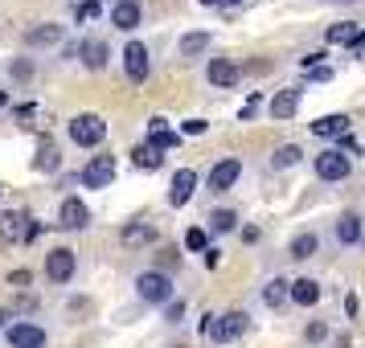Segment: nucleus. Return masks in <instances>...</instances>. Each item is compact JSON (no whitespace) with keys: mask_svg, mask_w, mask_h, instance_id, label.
<instances>
[{"mask_svg":"<svg viewBox=\"0 0 365 348\" xmlns=\"http://www.w3.org/2000/svg\"><path fill=\"white\" fill-rule=\"evenodd\" d=\"M247 328H250L247 312H226V315H205L201 336H210V340H238Z\"/></svg>","mask_w":365,"mask_h":348,"instance_id":"nucleus-1","label":"nucleus"},{"mask_svg":"<svg viewBox=\"0 0 365 348\" xmlns=\"http://www.w3.org/2000/svg\"><path fill=\"white\" fill-rule=\"evenodd\" d=\"M103 135H107V119L103 115H74L70 119V139L78 148H99Z\"/></svg>","mask_w":365,"mask_h":348,"instance_id":"nucleus-2","label":"nucleus"},{"mask_svg":"<svg viewBox=\"0 0 365 348\" xmlns=\"http://www.w3.org/2000/svg\"><path fill=\"white\" fill-rule=\"evenodd\" d=\"M135 295L144 299V303H173V279H168L165 270H144L135 279Z\"/></svg>","mask_w":365,"mask_h":348,"instance_id":"nucleus-3","label":"nucleus"},{"mask_svg":"<svg viewBox=\"0 0 365 348\" xmlns=\"http://www.w3.org/2000/svg\"><path fill=\"white\" fill-rule=\"evenodd\" d=\"M0 233H4L9 242H34L37 233H41V226H37L29 213L13 209V213H0Z\"/></svg>","mask_w":365,"mask_h":348,"instance_id":"nucleus-4","label":"nucleus"},{"mask_svg":"<svg viewBox=\"0 0 365 348\" xmlns=\"http://www.w3.org/2000/svg\"><path fill=\"white\" fill-rule=\"evenodd\" d=\"M78 181H83V189H107V184L115 181V160H111V156H95V160L83 168Z\"/></svg>","mask_w":365,"mask_h":348,"instance_id":"nucleus-5","label":"nucleus"},{"mask_svg":"<svg viewBox=\"0 0 365 348\" xmlns=\"http://www.w3.org/2000/svg\"><path fill=\"white\" fill-rule=\"evenodd\" d=\"M316 176H320V181H345L349 176V156H341L336 148L320 152V156H316Z\"/></svg>","mask_w":365,"mask_h":348,"instance_id":"nucleus-6","label":"nucleus"},{"mask_svg":"<svg viewBox=\"0 0 365 348\" xmlns=\"http://www.w3.org/2000/svg\"><path fill=\"white\" fill-rule=\"evenodd\" d=\"M74 266H78L74 250H50V254H46V275H50L53 283H70L74 279Z\"/></svg>","mask_w":365,"mask_h":348,"instance_id":"nucleus-7","label":"nucleus"},{"mask_svg":"<svg viewBox=\"0 0 365 348\" xmlns=\"http://www.w3.org/2000/svg\"><path fill=\"white\" fill-rule=\"evenodd\" d=\"M242 176V164L234 160V156H226V160H217L214 172H210V193H226V189H234V181Z\"/></svg>","mask_w":365,"mask_h":348,"instance_id":"nucleus-8","label":"nucleus"},{"mask_svg":"<svg viewBox=\"0 0 365 348\" xmlns=\"http://www.w3.org/2000/svg\"><path fill=\"white\" fill-rule=\"evenodd\" d=\"M123 74L132 83H144L148 78V50L140 41H128V50H123Z\"/></svg>","mask_w":365,"mask_h":348,"instance_id":"nucleus-9","label":"nucleus"},{"mask_svg":"<svg viewBox=\"0 0 365 348\" xmlns=\"http://www.w3.org/2000/svg\"><path fill=\"white\" fill-rule=\"evenodd\" d=\"M58 221H62V230H86L91 226V209L78 197H66L62 209H58Z\"/></svg>","mask_w":365,"mask_h":348,"instance_id":"nucleus-10","label":"nucleus"},{"mask_svg":"<svg viewBox=\"0 0 365 348\" xmlns=\"http://www.w3.org/2000/svg\"><path fill=\"white\" fill-rule=\"evenodd\" d=\"M9 344L13 348H41L46 344V332L37 328V324H13L9 328Z\"/></svg>","mask_w":365,"mask_h":348,"instance_id":"nucleus-11","label":"nucleus"},{"mask_svg":"<svg viewBox=\"0 0 365 348\" xmlns=\"http://www.w3.org/2000/svg\"><path fill=\"white\" fill-rule=\"evenodd\" d=\"M66 37V25H34L29 33H25V46H34V50H46V46H58Z\"/></svg>","mask_w":365,"mask_h":348,"instance_id":"nucleus-12","label":"nucleus"},{"mask_svg":"<svg viewBox=\"0 0 365 348\" xmlns=\"http://www.w3.org/2000/svg\"><path fill=\"white\" fill-rule=\"evenodd\" d=\"M205 74H210L214 86H234L238 78H242V70L234 66L230 58H210V70H205Z\"/></svg>","mask_w":365,"mask_h":348,"instance_id":"nucleus-13","label":"nucleus"},{"mask_svg":"<svg viewBox=\"0 0 365 348\" xmlns=\"http://www.w3.org/2000/svg\"><path fill=\"white\" fill-rule=\"evenodd\" d=\"M193 189H197V172H193V168H181V172L173 176V189H168V201H173V205H185V201L193 197Z\"/></svg>","mask_w":365,"mask_h":348,"instance_id":"nucleus-14","label":"nucleus"},{"mask_svg":"<svg viewBox=\"0 0 365 348\" xmlns=\"http://www.w3.org/2000/svg\"><path fill=\"white\" fill-rule=\"evenodd\" d=\"M58 164H62V152H58V144H53L50 135H41L37 156H34V168H37V172H58Z\"/></svg>","mask_w":365,"mask_h":348,"instance_id":"nucleus-15","label":"nucleus"},{"mask_svg":"<svg viewBox=\"0 0 365 348\" xmlns=\"http://www.w3.org/2000/svg\"><path fill=\"white\" fill-rule=\"evenodd\" d=\"M299 111V90L296 86H287V90H279L275 99H271V115L275 119H292Z\"/></svg>","mask_w":365,"mask_h":348,"instance_id":"nucleus-16","label":"nucleus"},{"mask_svg":"<svg viewBox=\"0 0 365 348\" xmlns=\"http://www.w3.org/2000/svg\"><path fill=\"white\" fill-rule=\"evenodd\" d=\"M312 132L320 135V139H341V135L349 132V119L345 115H324L312 123Z\"/></svg>","mask_w":365,"mask_h":348,"instance_id":"nucleus-17","label":"nucleus"},{"mask_svg":"<svg viewBox=\"0 0 365 348\" xmlns=\"http://www.w3.org/2000/svg\"><path fill=\"white\" fill-rule=\"evenodd\" d=\"M78 53H83V66L86 70H103V66H107V41H95V37H91V41L78 46Z\"/></svg>","mask_w":365,"mask_h":348,"instance_id":"nucleus-18","label":"nucleus"},{"mask_svg":"<svg viewBox=\"0 0 365 348\" xmlns=\"http://www.w3.org/2000/svg\"><path fill=\"white\" fill-rule=\"evenodd\" d=\"M148 135H152L148 144H152L156 152H165V148H177V139H181L177 132H168V127H165V119H160V115H156V119L148 123Z\"/></svg>","mask_w":365,"mask_h":348,"instance_id":"nucleus-19","label":"nucleus"},{"mask_svg":"<svg viewBox=\"0 0 365 348\" xmlns=\"http://www.w3.org/2000/svg\"><path fill=\"white\" fill-rule=\"evenodd\" d=\"M111 25H115V29H135V25H140V4H135V0H119L115 13H111Z\"/></svg>","mask_w":365,"mask_h":348,"instance_id":"nucleus-20","label":"nucleus"},{"mask_svg":"<svg viewBox=\"0 0 365 348\" xmlns=\"http://www.w3.org/2000/svg\"><path fill=\"white\" fill-rule=\"evenodd\" d=\"M287 295L296 299L299 307H312L316 299H320V283H312V279H296V283H292V291H287Z\"/></svg>","mask_w":365,"mask_h":348,"instance_id":"nucleus-21","label":"nucleus"},{"mask_svg":"<svg viewBox=\"0 0 365 348\" xmlns=\"http://www.w3.org/2000/svg\"><path fill=\"white\" fill-rule=\"evenodd\" d=\"M361 238V217L357 213H341V221H336V242H357Z\"/></svg>","mask_w":365,"mask_h":348,"instance_id":"nucleus-22","label":"nucleus"},{"mask_svg":"<svg viewBox=\"0 0 365 348\" xmlns=\"http://www.w3.org/2000/svg\"><path fill=\"white\" fill-rule=\"evenodd\" d=\"M357 37H361V29H357L353 21H341V25H332V29H329L332 46H357Z\"/></svg>","mask_w":365,"mask_h":348,"instance_id":"nucleus-23","label":"nucleus"},{"mask_svg":"<svg viewBox=\"0 0 365 348\" xmlns=\"http://www.w3.org/2000/svg\"><path fill=\"white\" fill-rule=\"evenodd\" d=\"M210 50V33H185L181 37V58H197Z\"/></svg>","mask_w":365,"mask_h":348,"instance_id":"nucleus-24","label":"nucleus"},{"mask_svg":"<svg viewBox=\"0 0 365 348\" xmlns=\"http://www.w3.org/2000/svg\"><path fill=\"white\" fill-rule=\"evenodd\" d=\"M287 291H292V283H283V279H271L263 287V303L267 307H279L283 299H287Z\"/></svg>","mask_w":365,"mask_h":348,"instance_id":"nucleus-25","label":"nucleus"},{"mask_svg":"<svg viewBox=\"0 0 365 348\" xmlns=\"http://www.w3.org/2000/svg\"><path fill=\"white\" fill-rule=\"evenodd\" d=\"M316 246H320L316 233H296V238H292V258H312Z\"/></svg>","mask_w":365,"mask_h":348,"instance_id":"nucleus-26","label":"nucleus"},{"mask_svg":"<svg viewBox=\"0 0 365 348\" xmlns=\"http://www.w3.org/2000/svg\"><path fill=\"white\" fill-rule=\"evenodd\" d=\"M152 238H156L152 226H123V242H128V246H144V242H152Z\"/></svg>","mask_w":365,"mask_h":348,"instance_id":"nucleus-27","label":"nucleus"},{"mask_svg":"<svg viewBox=\"0 0 365 348\" xmlns=\"http://www.w3.org/2000/svg\"><path fill=\"white\" fill-rule=\"evenodd\" d=\"M135 168H160V152L152 148V144H140V148L132 152Z\"/></svg>","mask_w":365,"mask_h":348,"instance_id":"nucleus-28","label":"nucleus"},{"mask_svg":"<svg viewBox=\"0 0 365 348\" xmlns=\"http://www.w3.org/2000/svg\"><path fill=\"white\" fill-rule=\"evenodd\" d=\"M299 156H304V152H299L296 144H283V148L271 156V164L275 168H292V164H299Z\"/></svg>","mask_w":365,"mask_h":348,"instance_id":"nucleus-29","label":"nucleus"},{"mask_svg":"<svg viewBox=\"0 0 365 348\" xmlns=\"http://www.w3.org/2000/svg\"><path fill=\"white\" fill-rule=\"evenodd\" d=\"M234 221H238V217H234V209H214V213H210V230L226 233V230H234Z\"/></svg>","mask_w":365,"mask_h":348,"instance_id":"nucleus-30","label":"nucleus"},{"mask_svg":"<svg viewBox=\"0 0 365 348\" xmlns=\"http://www.w3.org/2000/svg\"><path fill=\"white\" fill-rule=\"evenodd\" d=\"M185 246H189V250H210V238H205V230H197V226H193V230L185 233Z\"/></svg>","mask_w":365,"mask_h":348,"instance_id":"nucleus-31","label":"nucleus"},{"mask_svg":"<svg viewBox=\"0 0 365 348\" xmlns=\"http://www.w3.org/2000/svg\"><path fill=\"white\" fill-rule=\"evenodd\" d=\"M103 13V0H86L83 9H78V21H95Z\"/></svg>","mask_w":365,"mask_h":348,"instance_id":"nucleus-32","label":"nucleus"},{"mask_svg":"<svg viewBox=\"0 0 365 348\" xmlns=\"http://www.w3.org/2000/svg\"><path fill=\"white\" fill-rule=\"evenodd\" d=\"M205 127H210L205 119H185V123H181V132H185V135H205Z\"/></svg>","mask_w":365,"mask_h":348,"instance_id":"nucleus-33","label":"nucleus"},{"mask_svg":"<svg viewBox=\"0 0 365 348\" xmlns=\"http://www.w3.org/2000/svg\"><path fill=\"white\" fill-rule=\"evenodd\" d=\"M181 315H185V303H168V312H165L168 324H181Z\"/></svg>","mask_w":365,"mask_h":348,"instance_id":"nucleus-34","label":"nucleus"},{"mask_svg":"<svg viewBox=\"0 0 365 348\" xmlns=\"http://www.w3.org/2000/svg\"><path fill=\"white\" fill-rule=\"evenodd\" d=\"M329 78H332L329 66H316V70H312V83H329Z\"/></svg>","mask_w":365,"mask_h":348,"instance_id":"nucleus-35","label":"nucleus"},{"mask_svg":"<svg viewBox=\"0 0 365 348\" xmlns=\"http://www.w3.org/2000/svg\"><path fill=\"white\" fill-rule=\"evenodd\" d=\"M255 111H259V95H255V99H250L247 107H242V119H250V115H255Z\"/></svg>","mask_w":365,"mask_h":348,"instance_id":"nucleus-36","label":"nucleus"},{"mask_svg":"<svg viewBox=\"0 0 365 348\" xmlns=\"http://www.w3.org/2000/svg\"><path fill=\"white\" fill-rule=\"evenodd\" d=\"M217 263H222V254H217V250L210 246V250H205V266H217Z\"/></svg>","mask_w":365,"mask_h":348,"instance_id":"nucleus-37","label":"nucleus"},{"mask_svg":"<svg viewBox=\"0 0 365 348\" xmlns=\"http://www.w3.org/2000/svg\"><path fill=\"white\" fill-rule=\"evenodd\" d=\"M308 340H324V324H312L308 328Z\"/></svg>","mask_w":365,"mask_h":348,"instance_id":"nucleus-38","label":"nucleus"},{"mask_svg":"<svg viewBox=\"0 0 365 348\" xmlns=\"http://www.w3.org/2000/svg\"><path fill=\"white\" fill-rule=\"evenodd\" d=\"M357 58H361V62H365V33L357 37Z\"/></svg>","mask_w":365,"mask_h":348,"instance_id":"nucleus-39","label":"nucleus"},{"mask_svg":"<svg viewBox=\"0 0 365 348\" xmlns=\"http://www.w3.org/2000/svg\"><path fill=\"white\" fill-rule=\"evenodd\" d=\"M0 107H9V95H4V90H0Z\"/></svg>","mask_w":365,"mask_h":348,"instance_id":"nucleus-40","label":"nucleus"},{"mask_svg":"<svg viewBox=\"0 0 365 348\" xmlns=\"http://www.w3.org/2000/svg\"><path fill=\"white\" fill-rule=\"evenodd\" d=\"M222 4H247V0H222Z\"/></svg>","mask_w":365,"mask_h":348,"instance_id":"nucleus-41","label":"nucleus"},{"mask_svg":"<svg viewBox=\"0 0 365 348\" xmlns=\"http://www.w3.org/2000/svg\"><path fill=\"white\" fill-rule=\"evenodd\" d=\"M201 4H222V0H201Z\"/></svg>","mask_w":365,"mask_h":348,"instance_id":"nucleus-42","label":"nucleus"},{"mask_svg":"<svg viewBox=\"0 0 365 348\" xmlns=\"http://www.w3.org/2000/svg\"><path fill=\"white\" fill-rule=\"evenodd\" d=\"M0 193H4V189H0Z\"/></svg>","mask_w":365,"mask_h":348,"instance_id":"nucleus-43","label":"nucleus"}]
</instances>
